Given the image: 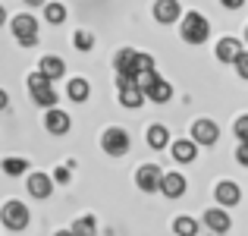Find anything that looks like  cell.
Here are the masks:
<instances>
[{
  "instance_id": "obj_26",
  "label": "cell",
  "mask_w": 248,
  "mask_h": 236,
  "mask_svg": "<svg viewBox=\"0 0 248 236\" xmlns=\"http://www.w3.org/2000/svg\"><path fill=\"white\" fill-rule=\"evenodd\" d=\"M73 44H76L79 51H91V48H94V35H91V32H85V29H79V32L73 35Z\"/></svg>"
},
{
  "instance_id": "obj_3",
  "label": "cell",
  "mask_w": 248,
  "mask_h": 236,
  "mask_svg": "<svg viewBox=\"0 0 248 236\" xmlns=\"http://www.w3.org/2000/svg\"><path fill=\"white\" fill-rule=\"evenodd\" d=\"M29 218H31L29 208H25L19 199H10L3 208H0V220H3L6 230H16V233L25 230V227H29Z\"/></svg>"
},
{
  "instance_id": "obj_25",
  "label": "cell",
  "mask_w": 248,
  "mask_h": 236,
  "mask_svg": "<svg viewBox=\"0 0 248 236\" xmlns=\"http://www.w3.org/2000/svg\"><path fill=\"white\" fill-rule=\"evenodd\" d=\"M69 230H73V236H94V218H82V220H76Z\"/></svg>"
},
{
  "instance_id": "obj_24",
  "label": "cell",
  "mask_w": 248,
  "mask_h": 236,
  "mask_svg": "<svg viewBox=\"0 0 248 236\" xmlns=\"http://www.w3.org/2000/svg\"><path fill=\"white\" fill-rule=\"evenodd\" d=\"M132 60H135V51H132V48L120 51V54H116V60H113L116 73H132ZM132 76H135V73H132Z\"/></svg>"
},
{
  "instance_id": "obj_27",
  "label": "cell",
  "mask_w": 248,
  "mask_h": 236,
  "mask_svg": "<svg viewBox=\"0 0 248 236\" xmlns=\"http://www.w3.org/2000/svg\"><path fill=\"white\" fill-rule=\"evenodd\" d=\"M145 69H154V57H151V54H139V51H135L132 73H145Z\"/></svg>"
},
{
  "instance_id": "obj_22",
  "label": "cell",
  "mask_w": 248,
  "mask_h": 236,
  "mask_svg": "<svg viewBox=\"0 0 248 236\" xmlns=\"http://www.w3.org/2000/svg\"><path fill=\"white\" fill-rule=\"evenodd\" d=\"M0 170H3L6 176H22L25 170H29V161H25V157H3V161H0Z\"/></svg>"
},
{
  "instance_id": "obj_8",
  "label": "cell",
  "mask_w": 248,
  "mask_h": 236,
  "mask_svg": "<svg viewBox=\"0 0 248 236\" xmlns=\"http://www.w3.org/2000/svg\"><path fill=\"white\" fill-rule=\"evenodd\" d=\"M44 129H47L50 135H66L69 129H73V117H69L66 110H60V107H47V117H44Z\"/></svg>"
},
{
  "instance_id": "obj_13",
  "label": "cell",
  "mask_w": 248,
  "mask_h": 236,
  "mask_svg": "<svg viewBox=\"0 0 248 236\" xmlns=\"http://www.w3.org/2000/svg\"><path fill=\"white\" fill-rule=\"evenodd\" d=\"M186 186H188L186 176L176 173V170H173V173H164V176H160V192H164L167 199H182V195H186Z\"/></svg>"
},
{
  "instance_id": "obj_11",
  "label": "cell",
  "mask_w": 248,
  "mask_h": 236,
  "mask_svg": "<svg viewBox=\"0 0 248 236\" xmlns=\"http://www.w3.org/2000/svg\"><path fill=\"white\" fill-rule=\"evenodd\" d=\"M31 199H50L54 195V176L47 173H29V183H25Z\"/></svg>"
},
{
  "instance_id": "obj_28",
  "label": "cell",
  "mask_w": 248,
  "mask_h": 236,
  "mask_svg": "<svg viewBox=\"0 0 248 236\" xmlns=\"http://www.w3.org/2000/svg\"><path fill=\"white\" fill-rule=\"evenodd\" d=\"M232 133H236L239 142H248V114L236 117V123H232Z\"/></svg>"
},
{
  "instance_id": "obj_32",
  "label": "cell",
  "mask_w": 248,
  "mask_h": 236,
  "mask_svg": "<svg viewBox=\"0 0 248 236\" xmlns=\"http://www.w3.org/2000/svg\"><path fill=\"white\" fill-rule=\"evenodd\" d=\"M220 3H223V6H226V10H239V6H242V3H245V0H220Z\"/></svg>"
},
{
  "instance_id": "obj_17",
  "label": "cell",
  "mask_w": 248,
  "mask_h": 236,
  "mask_svg": "<svg viewBox=\"0 0 248 236\" xmlns=\"http://www.w3.org/2000/svg\"><path fill=\"white\" fill-rule=\"evenodd\" d=\"M145 98L154 101V104H167V101H173V85L164 82V79H154V82L145 88Z\"/></svg>"
},
{
  "instance_id": "obj_31",
  "label": "cell",
  "mask_w": 248,
  "mask_h": 236,
  "mask_svg": "<svg viewBox=\"0 0 248 236\" xmlns=\"http://www.w3.org/2000/svg\"><path fill=\"white\" fill-rule=\"evenodd\" d=\"M54 183H69V167H60L54 173Z\"/></svg>"
},
{
  "instance_id": "obj_37",
  "label": "cell",
  "mask_w": 248,
  "mask_h": 236,
  "mask_svg": "<svg viewBox=\"0 0 248 236\" xmlns=\"http://www.w3.org/2000/svg\"><path fill=\"white\" fill-rule=\"evenodd\" d=\"M245 41H248V25H245Z\"/></svg>"
},
{
  "instance_id": "obj_4",
  "label": "cell",
  "mask_w": 248,
  "mask_h": 236,
  "mask_svg": "<svg viewBox=\"0 0 248 236\" xmlns=\"http://www.w3.org/2000/svg\"><path fill=\"white\" fill-rule=\"evenodd\" d=\"M29 91H31V101L35 104H41V107H57V91H54V85H50L47 76L31 73L29 76Z\"/></svg>"
},
{
  "instance_id": "obj_29",
  "label": "cell",
  "mask_w": 248,
  "mask_h": 236,
  "mask_svg": "<svg viewBox=\"0 0 248 236\" xmlns=\"http://www.w3.org/2000/svg\"><path fill=\"white\" fill-rule=\"evenodd\" d=\"M232 67H236V73L242 76V79H248V51H242V54L232 60Z\"/></svg>"
},
{
  "instance_id": "obj_2",
  "label": "cell",
  "mask_w": 248,
  "mask_h": 236,
  "mask_svg": "<svg viewBox=\"0 0 248 236\" xmlns=\"http://www.w3.org/2000/svg\"><path fill=\"white\" fill-rule=\"evenodd\" d=\"M10 29L13 35H16V41L22 44V48H31V44H38V22L31 13H19V16L10 19Z\"/></svg>"
},
{
  "instance_id": "obj_16",
  "label": "cell",
  "mask_w": 248,
  "mask_h": 236,
  "mask_svg": "<svg viewBox=\"0 0 248 236\" xmlns=\"http://www.w3.org/2000/svg\"><path fill=\"white\" fill-rule=\"evenodd\" d=\"M170 152H173V161H179V164H192L195 157H198V145H195L192 139H176L173 145H170Z\"/></svg>"
},
{
  "instance_id": "obj_14",
  "label": "cell",
  "mask_w": 248,
  "mask_h": 236,
  "mask_svg": "<svg viewBox=\"0 0 248 236\" xmlns=\"http://www.w3.org/2000/svg\"><path fill=\"white\" fill-rule=\"evenodd\" d=\"M242 51H245V48H242V41H239V38H220L214 54H217L220 63H232L239 54H242Z\"/></svg>"
},
{
  "instance_id": "obj_9",
  "label": "cell",
  "mask_w": 248,
  "mask_h": 236,
  "mask_svg": "<svg viewBox=\"0 0 248 236\" xmlns=\"http://www.w3.org/2000/svg\"><path fill=\"white\" fill-rule=\"evenodd\" d=\"M214 199H217L220 208H232V205L242 202V189H239L232 180H220L217 186H214Z\"/></svg>"
},
{
  "instance_id": "obj_12",
  "label": "cell",
  "mask_w": 248,
  "mask_h": 236,
  "mask_svg": "<svg viewBox=\"0 0 248 236\" xmlns=\"http://www.w3.org/2000/svg\"><path fill=\"white\" fill-rule=\"evenodd\" d=\"M179 16H182L179 0H157V3H154V19H157L160 25H173V22H179Z\"/></svg>"
},
{
  "instance_id": "obj_10",
  "label": "cell",
  "mask_w": 248,
  "mask_h": 236,
  "mask_svg": "<svg viewBox=\"0 0 248 236\" xmlns=\"http://www.w3.org/2000/svg\"><path fill=\"white\" fill-rule=\"evenodd\" d=\"M201 220H204V227L207 230H214V233H226L232 227V218H230V211L226 208H207L204 214H201Z\"/></svg>"
},
{
  "instance_id": "obj_1",
  "label": "cell",
  "mask_w": 248,
  "mask_h": 236,
  "mask_svg": "<svg viewBox=\"0 0 248 236\" xmlns=\"http://www.w3.org/2000/svg\"><path fill=\"white\" fill-rule=\"evenodd\" d=\"M179 32L186 44H204L207 35H211V22L201 13H182L179 16Z\"/></svg>"
},
{
  "instance_id": "obj_33",
  "label": "cell",
  "mask_w": 248,
  "mask_h": 236,
  "mask_svg": "<svg viewBox=\"0 0 248 236\" xmlns=\"http://www.w3.org/2000/svg\"><path fill=\"white\" fill-rule=\"evenodd\" d=\"M6 104H10V95H6V91L0 88V110H6Z\"/></svg>"
},
{
  "instance_id": "obj_20",
  "label": "cell",
  "mask_w": 248,
  "mask_h": 236,
  "mask_svg": "<svg viewBox=\"0 0 248 236\" xmlns=\"http://www.w3.org/2000/svg\"><path fill=\"white\" fill-rule=\"evenodd\" d=\"M120 104L129 107V110L141 107V104H145V91H141L139 85H126V88H120Z\"/></svg>"
},
{
  "instance_id": "obj_30",
  "label": "cell",
  "mask_w": 248,
  "mask_h": 236,
  "mask_svg": "<svg viewBox=\"0 0 248 236\" xmlns=\"http://www.w3.org/2000/svg\"><path fill=\"white\" fill-rule=\"evenodd\" d=\"M236 161H239V167H248V142H239V148H236Z\"/></svg>"
},
{
  "instance_id": "obj_23",
  "label": "cell",
  "mask_w": 248,
  "mask_h": 236,
  "mask_svg": "<svg viewBox=\"0 0 248 236\" xmlns=\"http://www.w3.org/2000/svg\"><path fill=\"white\" fill-rule=\"evenodd\" d=\"M44 19H47L50 25H60L63 19H66V6L57 3V0H47V3H44Z\"/></svg>"
},
{
  "instance_id": "obj_7",
  "label": "cell",
  "mask_w": 248,
  "mask_h": 236,
  "mask_svg": "<svg viewBox=\"0 0 248 236\" xmlns=\"http://www.w3.org/2000/svg\"><path fill=\"white\" fill-rule=\"evenodd\" d=\"M160 167L157 164H141L139 170H135V186L141 189V192H160Z\"/></svg>"
},
{
  "instance_id": "obj_34",
  "label": "cell",
  "mask_w": 248,
  "mask_h": 236,
  "mask_svg": "<svg viewBox=\"0 0 248 236\" xmlns=\"http://www.w3.org/2000/svg\"><path fill=\"white\" fill-rule=\"evenodd\" d=\"M25 3H31V6H41V3H47V0H25Z\"/></svg>"
},
{
  "instance_id": "obj_18",
  "label": "cell",
  "mask_w": 248,
  "mask_h": 236,
  "mask_svg": "<svg viewBox=\"0 0 248 236\" xmlns=\"http://www.w3.org/2000/svg\"><path fill=\"white\" fill-rule=\"evenodd\" d=\"M145 139H148V145H151L154 152H164V148L170 145V129L164 126V123H154V126L145 129Z\"/></svg>"
},
{
  "instance_id": "obj_21",
  "label": "cell",
  "mask_w": 248,
  "mask_h": 236,
  "mask_svg": "<svg viewBox=\"0 0 248 236\" xmlns=\"http://www.w3.org/2000/svg\"><path fill=\"white\" fill-rule=\"evenodd\" d=\"M173 233H176V236H195V233H198V218L179 214V218L173 220Z\"/></svg>"
},
{
  "instance_id": "obj_15",
  "label": "cell",
  "mask_w": 248,
  "mask_h": 236,
  "mask_svg": "<svg viewBox=\"0 0 248 236\" xmlns=\"http://www.w3.org/2000/svg\"><path fill=\"white\" fill-rule=\"evenodd\" d=\"M38 73L47 76L50 82H54V79H63V76H66V63H63L60 57L47 54V57H41V60H38Z\"/></svg>"
},
{
  "instance_id": "obj_5",
  "label": "cell",
  "mask_w": 248,
  "mask_h": 236,
  "mask_svg": "<svg viewBox=\"0 0 248 236\" xmlns=\"http://www.w3.org/2000/svg\"><path fill=\"white\" fill-rule=\"evenodd\" d=\"M101 148L107 152L110 157H123L129 152V133L123 126H110V129H104V135H101Z\"/></svg>"
},
{
  "instance_id": "obj_19",
  "label": "cell",
  "mask_w": 248,
  "mask_h": 236,
  "mask_svg": "<svg viewBox=\"0 0 248 236\" xmlns=\"http://www.w3.org/2000/svg\"><path fill=\"white\" fill-rule=\"evenodd\" d=\"M88 95H91V85H88V79L76 76V79H69V82H66V98H69V101L82 104V101H88Z\"/></svg>"
},
{
  "instance_id": "obj_35",
  "label": "cell",
  "mask_w": 248,
  "mask_h": 236,
  "mask_svg": "<svg viewBox=\"0 0 248 236\" xmlns=\"http://www.w3.org/2000/svg\"><path fill=\"white\" fill-rule=\"evenodd\" d=\"M54 236H73V230H57Z\"/></svg>"
},
{
  "instance_id": "obj_6",
  "label": "cell",
  "mask_w": 248,
  "mask_h": 236,
  "mask_svg": "<svg viewBox=\"0 0 248 236\" xmlns=\"http://www.w3.org/2000/svg\"><path fill=\"white\" fill-rule=\"evenodd\" d=\"M217 139H220V126L214 120L198 117V120L192 123V142L195 145H217Z\"/></svg>"
},
{
  "instance_id": "obj_36",
  "label": "cell",
  "mask_w": 248,
  "mask_h": 236,
  "mask_svg": "<svg viewBox=\"0 0 248 236\" xmlns=\"http://www.w3.org/2000/svg\"><path fill=\"white\" fill-rule=\"evenodd\" d=\"M6 22V10H3V6H0V25H3Z\"/></svg>"
}]
</instances>
